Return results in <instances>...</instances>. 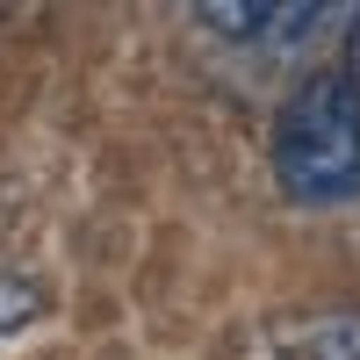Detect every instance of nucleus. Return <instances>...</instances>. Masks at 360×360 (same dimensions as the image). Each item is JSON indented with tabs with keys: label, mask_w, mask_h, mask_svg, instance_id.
Listing matches in <instances>:
<instances>
[{
	"label": "nucleus",
	"mask_w": 360,
	"mask_h": 360,
	"mask_svg": "<svg viewBox=\"0 0 360 360\" xmlns=\"http://www.w3.org/2000/svg\"><path fill=\"white\" fill-rule=\"evenodd\" d=\"M353 94H360V15H353Z\"/></svg>",
	"instance_id": "nucleus-3"
},
{
	"label": "nucleus",
	"mask_w": 360,
	"mask_h": 360,
	"mask_svg": "<svg viewBox=\"0 0 360 360\" xmlns=\"http://www.w3.org/2000/svg\"><path fill=\"white\" fill-rule=\"evenodd\" d=\"M274 180L303 209H332V202L360 195V94L346 72H310L281 101Z\"/></svg>",
	"instance_id": "nucleus-1"
},
{
	"label": "nucleus",
	"mask_w": 360,
	"mask_h": 360,
	"mask_svg": "<svg viewBox=\"0 0 360 360\" xmlns=\"http://www.w3.org/2000/svg\"><path fill=\"white\" fill-rule=\"evenodd\" d=\"M44 310V295H37V281H22V274H0V339H15L29 317Z\"/></svg>",
	"instance_id": "nucleus-2"
}]
</instances>
